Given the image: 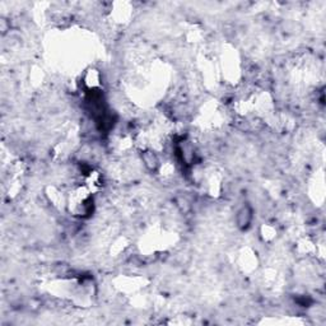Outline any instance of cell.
Listing matches in <instances>:
<instances>
[{"instance_id": "1", "label": "cell", "mask_w": 326, "mask_h": 326, "mask_svg": "<svg viewBox=\"0 0 326 326\" xmlns=\"http://www.w3.org/2000/svg\"><path fill=\"white\" fill-rule=\"evenodd\" d=\"M252 221V209L249 205H244L236 215V223L241 230H246Z\"/></svg>"}, {"instance_id": "2", "label": "cell", "mask_w": 326, "mask_h": 326, "mask_svg": "<svg viewBox=\"0 0 326 326\" xmlns=\"http://www.w3.org/2000/svg\"><path fill=\"white\" fill-rule=\"evenodd\" d=\"M142 161L147 168H149L151 171L157 170L159 167V158L158 155L155 154V152L153 149H145L142 153Z\"/></svg>"}]
</instances>
